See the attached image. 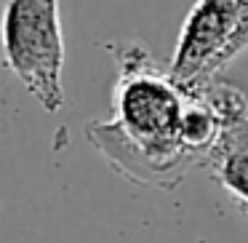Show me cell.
I'll list each match as a JSON object with an SVG mask.
<instances>
[{"label": "cell", "mask_w": 248, "mask_h": 243, "mask_svg": "<svg viewBox=\"0 0 248 243\" xmlns=\"http://www.w3.org/2000/svg\"><path fill=\"white\" fill-rule=\"evenodd\" d=\"M205 166L214 168L216 182L248 214V118L224 126Z\"/></svg>", "instance_id": "cell-4"}, {"label": "cell", "mask_w": 248, "mask_h": 243, "mask_svg": "<svg viewBox=\"0 0 248 243\" xmlns=\"http://www.w3.org/2000/svg\"><path fill=\"white\" fill-rule=\"evenodd\" d=\"M6 67L46 110L64 107V30L59 0H0Z\"/></svg>", "instance_id": "cell-2"}, {"label": "cell", "mask_w": 248, "mask_h": 243, "mask_svg": "<svg viewBox=\"0 0 248 243\" xmlns=\"http://www.w3.org/2000/svg\"><path fill=\"white\" fill-rule=\"evenodd\" d=\"M237 16L232 0H198L179 32L168 75L182 86H200L216 78L235 54Z\"/></svg>", "instance_id": "cell-3"}, {"label": "cell", "mask_w": 248, "mask_h": 243, "mask_svg": "<svg viewBox=\"0 0 248 243\" xmlns=\"http://www.w3.org/2000/svg\"><path fill=\"white\" fill-rule=\"evenodd\" d=\"M109 51L120 70L112 88L115 118L88 123L86 136L120 174L171 190L192 166L179 139L189 88L157 70L139 43Z\"/></svg>", "instance_id": "cell-1"}]
</instances>
